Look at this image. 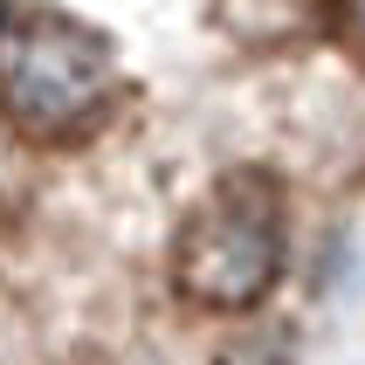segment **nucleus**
<instances>
[{
    "label": "nucleus",
    "mask_w": 365,
    "mask_h": 365,
    "mask_svg": "<svg viewBox=\"0 0 365 365\" xmlns=\"http://www.w3.org/2000/svg\"><path fill=\"white\" fill-rule=\"evenodd\" d=\"M124 69L118 48L90 21L62 7H7L0 14V124L28 145H83L118 110Z\"/></svg>",
    "instance_id": "obj_1"
},
{
    "label": "nucleus",
    "mask_w": 365,
    "mask_h": 365,
    "mask_svg": "<svg viewBox=\"0 0 365 365\" xmlns=\"http://www.w3.org/2000/svg\"><path fill=\"white\" fill-rule=\"evenodd\" d=\"M283 269H289V207L283 180L262 165L214 180L207 200L173 235V289H180V304L207 310V317L262 310L283 283Z\"/></svg>",
    "instance_id": "obj_2"
},
{
    "label": "nucleus",
    "mask_w": 365,
    "mask_h": 365,
    "mask_svg": "<svg viewBox=\"0 0 365 365\" xmlns=\"http://www.w3.org/2000/svg\"><path fill=\"white\" fill-rule=\"evenodd\" d=\"M324 7H331V21L345 28V41H359V48H365V0H324Z\"/></svg>",
    "instance_id": "obj_3"
}]
</instances>
